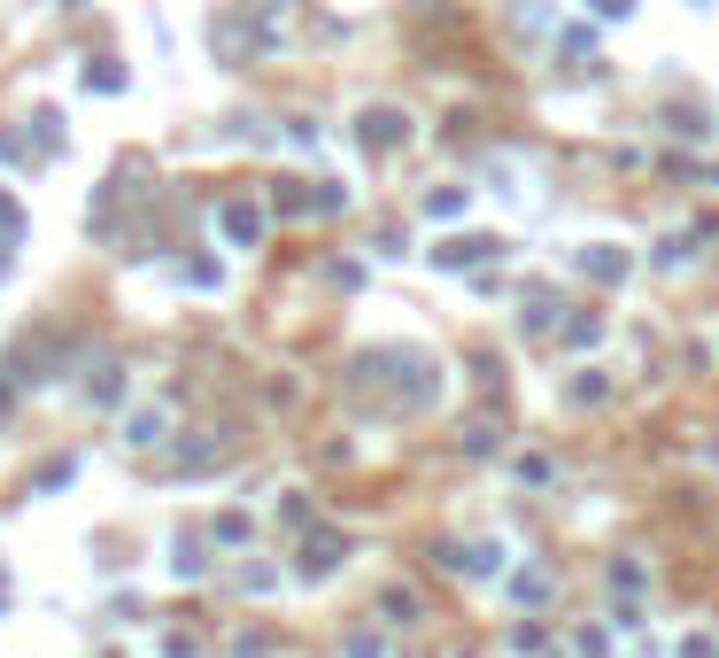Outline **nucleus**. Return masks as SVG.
I'll return each instance as SVG.
<instances>
[{
    "mask_svg": "<svg viewBox=\"0 0 719 658\" xmlns=\"http://www.w3.org/2000/svg\"><path fill=\"white\" fill-rule=\"evenodd\" d=\"M70 8H86V0H70Z\"/></svg>",
    "mask_w": 719,
    "mask_h": 658,
    "instance_id": "obj_1",
    "label": "nucleus"
}]
</instances>
